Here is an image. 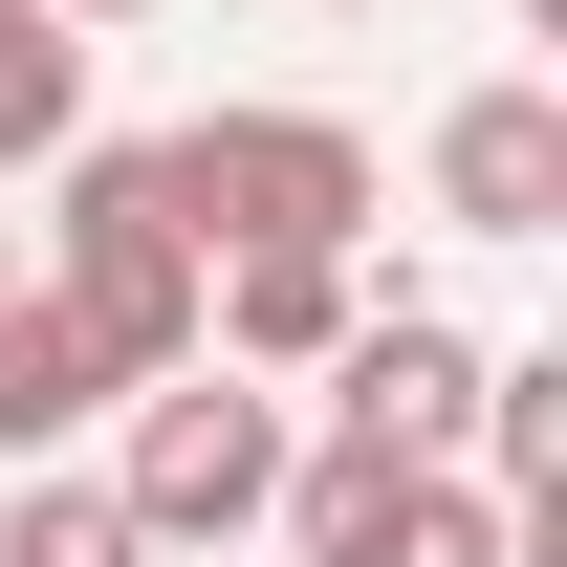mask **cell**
<instances>
[{"label":"cell","instance_id":"1","mask_svg":"<svg viewBox=\"0 0 567 567\" xmlns=\"http://www.w3.org/2000/svg\"><path fill=\"white\" fill-rule=\"evenodd\" d=\"M22 284H44L132 393L197 371V284L218 262H197V218L153 197V132H66V153H44V262H22Z\"/></svg>","mask_w":567,"mask_h":567},{"label":"cell","instance_id":"2","mask_svg":"<svg viewBox=\"0 0 567 567\" xmlns=\"http://www.w3.org/2000/svg\"><path fill=\"white\" fill-rule=\"evenodd\" d=\"M153 197L197 218V262H350L393 175L350 110H197V132H153Z\"/></svg>","mask_w":567,"mask_h":567},{"label":"cell","instance_id":"3","mask_svg":"<svg viewBox=\"0 0 567 567\" xmlns=\"http://www.w3.org/2000/svg\"><path fill=\"white\" fill-rule=\"evenodd\" d=\"M284 436H306V415H284V393H262V371H153V393H132V436H110V502H132V546L153 567H240V546H262V502H284Z\"/></svg>","mask_w":567,"mask_h":567},{"label":"cell","instance_id":"4","mask_svg":"<svg viewBox=\"0 0 567 567\" xmlns=\"http://www.w3.org/2000/svg\"><path fill=\"white\" fill-rule=\"evenodd\" d=\"M328 436H371V458H481V328H458V306H371L350 350H328Z\"/></svg>","mask_w":567,"mask_h":567},{"label":"cell","instance_id":"5","mask_svg":"<svg viewBox=\"0 0 567 567\" xmlns=\"http://www.w3.org/2000/svg\"><path fill=\"white\" fill-rule=\"evenodd\" d=\"M436 218L458 240H567V87H458L436 110Z\"/></svg>","mask_w":567,"mask_h":567},{"label":"cell","instance_id":"6","mask_svg":"<svg viewBox=\"0 0 567 567\" xmlns=\"http://www.w3.org/2000/svg\"><path fill=\"white\" fill-rule=\"evenodd\" d=\"M350 328H371V284H350V262H218V284H197V350H218V371H262V393H284V371H328Z\"/></svg>","mask_w":567,"mask_h":567},{"label":"cell","instance_id":"7","mask_svg":"<svg viewBox=\"0 0 567 567\" xmlns=\"http://www.w3.org/2000/svg\"><path fill=\"white\" fill-rule=\"evenodd\" d=\"M87 415H132V371L87 350V328H66V306H44V284H0V458L44 481V458H66Z\"/></svg>","mask_w":567,"mask_h":567},{"label":"cell","instance_id":"8","mask_svg":"<svg viewBox=\"0 0 567 567\" xmlns=\"http://www.w3.org/2000/svg\"><path fill=\"white\" fill-rule=\"evenodd\" d=\"M66 132H87V22H44V0H0V175H44Z\"/></svg>","mask_w":567,"mask_h":567},{"label":"cell","instance_id":"9","mask_svg":"<svg viewBox=\"0 0 567 567\" xmlns=\"http://www.w3.org/2000/svg\"><path fill=\"white\" fill-rule=\"evenodd\" d=\"M371 567H524V524H502V481H481V458H415Z\"/></svg>","mask_w":567,"mask_h":567},{"label":"cell","instance_id":"10","mask_svg":"<svg viewBox=\"0 0 567 567\" xmlns=\"http://www.w3.org/2000/svg\"><path fill=\"white\" fill-rule=\"evenodd\" d=\"M0 567H153V546H132V502H110V481H66V458H44V481L0 502Z\"/></svg>","mask_w":567,"mask_h":567},{"label":"cell","instance_id":"11","mask_svg":"<svg viewBox=\"0 0 567 567\" xmlns=\"http://www.w3.org/2000/svg\"><path fill=\"white\" fill-rule=\"evenodd\" d=\"M44 22H153V0H44Z\"/></svg>","mask_w":567,"mask_h":567}]
</instances>
